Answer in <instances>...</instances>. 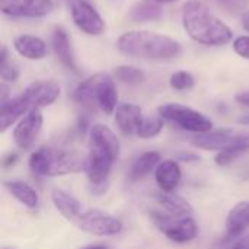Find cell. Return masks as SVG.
<instances>
[{
    "label": "cell",
    "instance_id": "cell-23",
    "mask_svg": "<svg viewBox=\"0 0 249 249\" xmlns=\"http://www.w3.org/2000/svg\"><path fill=\"white\" fill-rule=\"evenodd\" d=\"M163 16V10L162 6L153 0H144V1H139L136 3L130 12H128V18L133 22L142 23V22H153V20H159Z\"/></svg>",
    "mask_w": 249,
    "mask_h": 249
},
{
    "label": "cell",
    "instance_id": "cell-22",
    "mask_svg": "<svg viewBox=\"0 0 249 249\" xmlns=\"http://www.w3.org/2000/svg\"><path fill=\"white\" fill-rule=\"evenodd\" d=\"M158 203L165 209V212L175 217H187L193 213L191 204L182 198L181 196H177L174 193H160L158 197Z\"/></svg>",
    "mask_w": 249,
    "mask_h": 249
},
{
    "label": "cell",
    "instance_id": "cell-29",
    "mask_svg": "<svg viewBox=\"0 0 249 249\" xmlns=\"http://www.w3.org/2000/svg\"><path fill=\"white\" fill-rule=\"evenodd\" d=\"M194 85H196V79L187 70L175 71L169 77V86L175 90H188V89H193Z\"/></svg>",
    "mask_w": 249,
    "mask_h": 249
},
{
    "label": "cell",
    "instance_id": "cell-36",
    "mask_svg": "<svg viewBox=\"0 0 249 249\" xmlns=\"http://www.w3.org/2000/svg\"><path fill=\"white\" fill-rule=\"evenodd\" d=\"M177 159L178 160H182V162H196L200 158L194 153H188V152H182V153H178L177 155Z\"/></svg>",
    "mask_w": 249,
    "mask_h": 249
},
{
    "label": "cell",
    "instance_id": "cell-3",
    "mask_svg": "<svg viewBox=\"0 0 249 249\" xmlns=\"http://www.w3.org/2000/svg\"><path fill=\"white\" fill-rule=\"evenodd\" d=\"M117 48L128 57L150 61H171L182 54L178 41L152 31L124 32L117 41Z\"/></svg>",
    "mask_w": 249,
    "mask_h": 249
},
{
    "label": "cell",
    "instance_id": "cell-12",
    "mask_svg": "<svg viewBox=\"0 0 249 249\" xmlns=\"http://www.w3.org/2000/svg\"><path fill=\"white\" fill-rule=\"evenodd\" d=\"M60 86L53 80H36L29 83L20 93L31 109L44 108L54 104L60 96Z\"/></svg>",
    "mask_w": 249,
    "mask_h": 249
},
{
    "label": "cell",
    "instance_id": "cell-9",
    "mask_svg": "<svg viewBox=\"0 0 249 249\" xmlns=\"http://www.w3.org/2000/svg\"><path fill=\"white\" fill-rule=\"evenodd\" d=\"M74 225L80 231L93 236H115L123 231V223L118 219L98 210L82 213Z\"/></svg>",
    "mask_w": 249,
    "mask_h": 249
},
{
    "label": "cell",
    "instance_id": "cell-8",
    "mask_svg": "<svg viewBox=\"0 0 249 249\" xmlns=\"http://www.w3.org/2000/svg\"><path fill=\"white\" fill-rule=\"evenodd\" d=\"M70 15L74 25L86 35L99 36L107 25L101 13L89 0H74L70 3Z\"/></svg>",
    "mask_w": 249,
    "mask_h": 249
},
{
    "label": "cell",
    "instance_id": "cell-18",
    "mask_svg": "<svg viewBox=\"0 0 249 249\" xmlns=\"http://www.w3.org/2000/svg\"><path fill=\"white\" fill-rule=\"evenodd\" d=\"M31 111V107L23 99L22 95L10 98L4 104L0 105V131L4 133L9 127H12L18 120L26 115Z\"/></svg>",
    "mask_w": 249,
    "mask_h": 249
},
{
    "label": "cell",
    "instance_id": "cell-35",
    "mask_svg": "<svg viewBox=\"0 0 249 249\" xmlns=\"http://www.w3.org/2000/svg\"><path fill=\"white\" fill-rule=\"evenodd\" d=\"M235 101H236V104H239L242 107H249V90H244V92L236 93Z\"/></svg>",
    "mask_w": 249,
    "mask_h": 249
},
{
    "label": "cell",
    "instance_id": "cell-5",
    "mask_svg": "<svg viewBox=\"0 0 249 249\" xmlns=\"http://www.w3.org/2000/svg\"><path fill=\"white\" fill-rule=\"evenodd\" d=\"M191 143L203 150H235L245 153L249 150V133H239L229 128L212 130L209 133L194 136Z\"/></svg>",
    "mask_w": 249,
    "mask_h": 249
},
{
    "label": "cell",
    "instance_id": "cell-20",
    "mask_svg": "<svg viewBox=\"0 0 249 249\" xmlns=\"http://www.w3.org/2000/svg\"><path fill=\"white\" fill-rule=\"evenodd\" d=\"M51 200H53L54 207L60 212V214L64 219H67V220H70L73 223L83 213L77 198H74L71 194H69V193H66L63 190H54L51 193Z\"/></svg>",
    "mask_w": 249,
    "mask_h": 249
},
{
    "label": "cell",
    "instance_id": "cell-10",
    "mask_svg": "<svg viewBox=\"0 0 249 249\" xmlns=\"http://www.w3.org/2000/svg\"><path fill=\"white\" fill-rule=\"evenodd\" d=\"M1 12L10 18H44L54 10L53 0H0Z\"/></svg>",
    "mask_w": 249,
    "mask_h": 249
},
{
    "label": "cell",
    "instance_id": "cell-28",
    "mask_svg": "<svg viewBox=\"0 0 249 249\" xmlns=\"http://www.w3.org/2000/svg\"><path fill=\"white\" fill-rule=\"evenodd\" d=\"M163 128V118L159 117H144L143 124L137 133L140 139H153L160 134Z\"/></svg>",
    "mask_w": 249,
    "mask_h": 249
},
{
    "label": "cell",
    "instance_id": "cell-16",
    "mask_svg": "<svg viewBox=\"0 0 249 249\" xmlns=\"http://www.w3.org/2000/svg\"><path fill=\"white\" fill-rule=\"evenodd\" d=\"M13 48L16 50V53L19 55L25 57L26 60H32V61L42 60L48 54L47 42L42 38L29 35V34L18 35L13 39Z\"/></svg>",
    "mask_w": 249,
    "mask_h": 249
},
{
    "label": "cell",
    "instance_id": "cell-27",
    "mask_svg": "<svg viewBox=\"0 0 249 249\" xmlns=\"http://www.w3.org/2000/svg\"><path fill=\"white\" fill-rule=\"evenodd\" d=\"M1 66H0V77L1 82H16L19 79V67L16 66V63L12 60V57L9 55L7 47L1 45Z\"/></svg>",
    "mask_w": 249,
    "mask_h": 249
},
{
    "label": "cell",
    "instance_id": "cell-26",
    "mask_svg": "<svg viewBox=\"0 0 249 249\" xmlns=\"http://www.w3.org/2000/svg\"><path fill=\"white\" fill-rule=\"evenodd\" d=\"M114 79H117L118 82L128 85V86H134V85H140L146 80V73L134 66H117L112 71Z\"/></svg>",
    "mask_w": 249,
    "mask_h": 249
},
{
    "label": "cell",
    "instance_id": "cell-15",
    "mask_svg": "<svg viewBox=\"0 0 249 249\" xmlns=\"http://www.w3.org/2000/svg\"><path fill=\"white\" fill-rule=\"evenodd\" d=\"M115 124L120 128V131L125 136H137L144 115L140 107L134 104H120L114 112Z\"/></svg>",
    "mask_w": 249,
    "mask_h": 249
},
{
    "label": "cell",
    "instance_id": "cell-42",
    "mask_svg": "<svg viewBox=\"0 0 249 249\" xmlns=\"http://www.w3.org/2000/svg\"><path fill=\"white\" fill-rule=\"evenodd\" d=\"M67 1H69V3H71V1H74V0H67Z\"/></svg>",
    "mask_w": 249,
    "mask_h": 249
},
{
    "label": "cell",
    "instance_id": "cell-2",
    "mask_svg": "<svg viewBox=\"0 0 249 249\" xmlns=\"http://www.w3.org/2000/svg\"><path fill=\"white\" fill-rule=\"evenodd\" d=\"M181 20L188 36L201 45L220 47L233 39L232 29L200 0H188L182 6Z\"/></svg>",
    "mask_w": 249,
    "mask_h": 249
},
{
    "label": "cell",
    "instance_id": "cell-37",
    "mask_svg": "<svg viewBox=\"0 0 249 249\" xmlns=\"http://www.w3.org/2000/svg\"><path fill=\"white\" fill-rule=\"evenodd\" d=\"M9 99H10L9 98V86L6 85V82H1V85H0V105Z\"/></svg>",
    "mask_w": 249,
    "mask_h": 249
},
{
    "label": "cell",
    "instance_id": "cell-25",
    "mask_svg": "<svg viewBox=\"0 0 249 249\" xmlns=\"http://www.w3.org/2000/svg\"><path fill=\"white\" fill-rule=\"evenodd\" d=\"M159 163H160V155L158 152H144L133 162L128 175L133 181H139L146 175H149L152 171H155Z\"/></svg>",
    "mask_w": 249,
    "mask_h": 249
},
{
    "label": "cell",
    "instance_id": "cell-6",
    "mask_svg": "<svg viewBox=\"0 0 249 249\" xmlns=\"http://www.w3.org/2000/svg\"><path fill=\"white\" fill-rule=\"evenodd\" d=\"M158 112L163 120L172 121L177 125H179L182 130L196 134H203L213 130V123L210 118L181 104H163L158 108Z\"/></svg>",
    "mask_w": 249,
    "mask_h": 249
},
{
    "label": "cell",
    "instance_id": "cell-14",
    "mask_svg": "<svg viewBox=\"0 0 249 249\" xmlns=\"http://www.w3.org/2000/svg\"><path fill=\"white\" fill-rule=\"evenodd\" d=\"M249 229V201L238 203L226 217V232L223 245L231 244L245 235Z\"/></svg>",
    "mask_w": 249,
    "mask_h": 249
},
{
    "label": "cell",
    "instance_id": "cell-7",
    "mask_svg": "<svg viewBox=\"0 0 249 249\" xmlns=\"http://www.w3.org/2000/svg\"><path fill=\"white\" fill-rule=\"evenodd\" d=\"M150 219L155 226L172 242L175 244H187L196 239L198 235V226L194 219L187 217H175L171 214H163L160 212H150Z\"/></svg>",
    "mask_w": 249,
    "mask_h": 249
},
{
    "label": "cell",
    "instance_id": "cell-30",
    "mask_svg": "<svg viewBox=\"0 0 249 249\" xmlns=\"http://www.w3.org/2000/svg\"><path fill=\"white\" fill-rule=\"evenodd\" d=\"M229 13H241L248 9L249 0H212Z\"/></svg>",
    "mask_w": 249,
    "mask_h": 249
},
{
    "label": "cell",
    "instance_id": "cell-1",
    "mask_svg": "<svg viewBox=\"0 0 249 249\" xmlns=\"http://www.w3.org/2000/svg\"><path fill=\"white\" fill-rule=\"evenodd\" d=\"M118 155L120 142L115 133L104 124H93L89 130V155L85 168L93 194L99 196L108 190L109 174Z\"/></svg>",
    "mask_w": 249,
    "mask_h": 249
},
{
    "label": "cell",
    "instance_id": "cell-39",
    "mask_svg": "<svg viewBox=\"0 0 249 249\" xmlns=\"http://www.w3.org/2000/svg\"><path fill=\"white\" fill-rule=\"evenodd\" d=\"M80 249H108L105 245H88V247H83Z\"/></svg>",
    "mask_w": 249,
    "mask_h": 249
},
{
    "label": "cell",
    "instance_id": "cell-40",
    "mask_svg": "<svg viewBox=\"0 0 249 249\" xmlns=\"http://www.w3.org/2000/svg\"><path fill=\"white\" fill-rule=\"evenodd\" d=\"M242 26H244V29H245V31H248V32H249V15L247 16V18H244Z\"/></svg>",
    "mask_w": 249,
    "mask_h": 249
},
{
    "label": "cell",
    "instance_id": "cell-21",
    "mask_svg": "<svg viewBox=\"0 0 249 249\" xmlns=\"http://www.w3.org/2000/svg\"><path fill=\"white\" fill-rule=\"evenodd\" d=\"M3 185L25 207L35 209L38 206V194H36V191L29 184H26L23 181L9 179V181H4Z\"/></svg>",
    "mask_w": 249,
    "mask_h": 249
},
{
    "label": "cell",
    "instance_id": "cell-41",
    "mask_svg": "<svg viewBox=\"0 0 249 249\" xmlns=\"http://www.w3.org/2000/svg\"><path fill=\"white\" fill-rule=\"evenodd\" d=\"M159 4H169V3H175V1H179V0H153Z\"/></svg>",
    "mask_w": 249,
    "mask_h": 249
},
{
    "label": "cell",
    "instance_id": "cell-31",
    "mask_svg": "<svg viewBox=\"0 0 249 249\" xmlns=\"http://www.w3.org/2000/svg\"><path fill=\"white\" fill-rule=\"evenodd\" d=\"M233 50H235V53L239 57H242L245 60H249V35L238 36L233 41Z\"/></svg>",
    "mask_w": 249,
    "mask_h": 249
},
{
    "label": "cell",
    "instance_id": "cell-24",
    "mask_svg": "<svg viewBox=\"0 0 249 249\" xmlns=\"http://www.w3.org/2000/svg\"><path fill=\"white\" fill-rule=\"evenodd\" d=\"M54 163V150L50 147L36 149L28 160L31 171L38 177H50Z\"/></svg>",
    "mask_w": 249,
    "mask_h": 249
},
{
    "label": "cell",
    "instance_id": "cell-33",
    "mask_svg": "<svg viewBox=\"0 0 249 249\" xmlns=\"http://www.w3.org/2000/svg\"><path fill=\"white\" fill-rule=\"evenodd\" d=\"M220 249H249V233L244 235L242 238H239L231 244L223 245Z\"/></svg>",
    "mask_w": 249,
    "mask_h": 249
},
{
    "label": "cell",
    "instance_id": "cell-11",
    "mask_svg": "<svg viewBox=\"0 0 249 249\" xmlns=\"http://www.w3.org/2000/svg\"><path fill=\"white\" fill-rule=\"evenodd\" d=\"M42 124H44L42 112L38 108L31 109L26 115H23L19 120V123L16 124V127L13 130L15 143L23 150L32 147V144L36 142V139L41 133Z\"/></svg>",
    "mask_w": 249,
    "mask_h": 249
},
{
    "label": "cell",
    "instance_id": "cell-13",
    "mask_svg": "<svg viewBox=\"0 0 249 249\" xmlns=\"http://www.w3.org/2000/svg\"><path fill=\"white\" fill-rule=\"evenodd\" d=\"M51 47L57 57V60L71 73L80 74V69L77 66L76 54L73 50L71 39L67 31L61 26H55L51 32Z\"/></svg>",
    "mask_w": 249,
    "mask_h": 249
},
{
    "label": "cell",
    "instance_id": "cell-34",
    "mask_svg": "<svg viewBox=\"0 0 249 249\" xmlns=\"http://www.w3.org/2000/svg\"><path fill=\"white\" fill-rule=\"evenodd\" d=\"M16 162H18V155H16V153L6 155V156H3V159H1L3 168H12Z\"/></svg>",
    "mask_w": 249,
    "mask_h": 249
},
{
    "label": "cell",
    "instance_id": "cell-38",
    "mask_svg": "<svg viewBox=\"0 0 249 249\" xmlns=\"http://www.w3.org/2000/svg\"><path fill=\"white\" fill-rule=\"evenodd\" d=\"M238 123H239V124H242V125H249V114L239 117Z\"/></svg>",
    "mask_w": 249,
    "mask_h": 249
},
{
    "label": "cell",
    "instance_id": "cell-32",
    "mask_svg": "<svg viewBox=\"0 0 249 249\" xmlns=\"http://www.w3.org/2000/svg\"><path fill=\"white\" fill-rule=\"evenodd\" d=\"M242 153L239 152H235V150H223V152H219L217 156L214 158V162L216 165L219 166H229L233 160H236Z\"/></svg>",
    "mask_w": 249,
    "mask_h": 249
},
{
    "label": "cell",
    "instance_id": "cell-17",
    "mask_svg": "<svg viewBox=\"0 0 249 249\" xmlns=\"http://www.w3.org/2000/svg\"><path fill=\"white\" fill-rule=\"evenodd\" d=\"M86 158H83L76 150H58L54 152V163L50 177L53 175H66L85 171Z\"/></svg>",
    "mask_w": 249,
    "mask_h": 249
},
{
    "label": "cell",
    "instance_id": "cell-19",
    "mask_svg": "<svg viewBox=\"0 0 249 249\" xmlns=\"http://www.w3.org/2000/svg\"><path fill=\"white\" fill-rule=\"evenodd\" d=\"M182 172L175 160H163L155 169V179L160 191L172 193L181 182Z\"/></svg>",
    "mask_w": 249,
    "mask_h": 249
},
{
    "label": "cell",
    "instance_id": "cell-4",
    "mask_svg": "<svg viewBox=\"0 0 249 249\" xmlns=\"http://www.w3.org/2000/svg\"><path fill=\"white\" fill-rule=\"evenodd\" d=\"M71 98L76 104L88 111L101 109L104 114L111 115L118 107L115 79L112 74L105 71L95 73L74 88Z\"/></svg>",
    "mask_w": 249,
    "mask_h": 249
}]
</instances>
